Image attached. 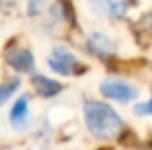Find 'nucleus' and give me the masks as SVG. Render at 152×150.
Returning <instances> with one entry per match:
<instances>
[{"label": "nucleus", "mask_w": 152, "mask_h": 150, "mask_svg": "<svg viewBox=\"0 0 152 150\" xmlns=\"http://www.w3.org/2000/svg\"><path fill=\"white\" fill-rule=\"evenodd\" d=\"M83 115L88 133L99 140H115L122 133L124 122L120 115L103 101H87Z\"/></svg>", "instance_id": "1"}, {"label": "nucleus", "mask_w": 152, "mask_h": 150, "mask_svg": "<svg viewBox=\"0 0 152 150\" xmlns=\"http://www.w3.org/2000/svg\"><path fill=\"white\" fill-rule=\"evenodd\" d=\"M48 66L53 73L60 76H73L80 69L78 58L66 48H55L48 58Z\"/></svg>", "instance_id": "2"}, {"label": "nucleus", "mask_w": 152, "mask_h": 150, "mask_svg": "<svg viewBox=\"0 0 152 150\" xmlns=\"http://www.w3.org/2000/svg\"><path fill=\"white\" fill-rule=\"evenodd\" d=\"M99 90H101V94H103L104 97L113 99L117 103H129V101H133V99L138 95L136 90H134L129 83L120 81V79H113V78L104 79V81L99 85Z\"/></svg>", "instance_id": "3"}, {"label": "nucleus", "mask_w": 152, "mask_h": 150, "mask_svg": "<svg viewBox=\"0 0 152 150\" xmlns=\"http://www.w3.org/2000/svg\"><path fill=\"white\" fill-rule=\"evenodd\" d=\"M5 62L11 69L18 71V73H30L36 66V58L34 55L25 50V48H16L5 53Z\"/></svg>", "instance_id": "4"}, {"label": "nucleus", "mask_w": 152, "mask_h": 150, "mask_svg": "<svg viewBox=\"0 0 152 150\" xmlns=\"http://www.w3.org/2000/svg\"><path fill=\"white\" fill-rule=\"evenodd\" d=\"M9 120L12 127L18 131H23L28 127V97L27 95H21L14 103V106L11 108V113H9Z\"/></svg>", "instance_id": "5"}, {"label": "nucleus", "mask_w": 152, "mask_h": 150, "mask_svg": "<svg viewBox=\"0 0 152 150\" xmlns=\"http://www.w3.org/2000/svg\"><path fill=\"white\" fill-rule=\"evenodd\" d=\"M87 50L97 57H110L115 53V44L103 34H94L87 41Z\"/></svg>", "instance_id": "6"}, {"label": "nucleus", "mask_w": 152, "mask_h": 150, "mask_svg": "<svg viewBox=\"0 0 152 150\" xmlns=\"http://www.w3.org/2000/svg\"><path fill=\"white\" fill-rule=\"evenodd\" d=\"M32 85H34L36 92L41 97H55L62 90V83H58L57 79L46 78V76H42V74L32 76Z\"/></svg>", "instance_id": "7"}, {"label": "nucleus", "mask_w": 152, "mask_h": 150, "mask_svg": "<svg viewBox=\"0 0 152 150\" xmlns=\"http://www.w3.org/2000/svg\"><path fill=\"white\" fill-rule=\"evenodd\" d=\"M96 9L110 18H122L131 4V0H92Z\"/></svg>", "instance_id": "8"}, {"label": "nucleus", "mask_w": 152, "mask_h": 150, "mask_svg": "<svg viewBox=\"0 0 152 150\" xmlns=\"http://www.w3.org/2000/svg\"><path fill=\"white\" fill-rule=\"evenodd\" d=\"M20 85H21L20 78H11V79L4 81L0 85V104H5V101L11 99L12 94H16V90L20 88Z\"/></svg>", "instance_id": "9"}, {"label": "nucleus", "mask_w": 152, "mask_h": 150, "mask_svg": "<svg viewBox=\"0 0 152 150\" xmlns=\"http://www.w3.org/2000/svg\"><path fill=\"white\" fill-rule=\"evenodd\" d=\"M44 2L46 0H28V5H27L28 16H37L42 9V5H44Z\"/></svg>", "instance_id": "10"}, {"label": "nucleus", "mask_w": 152, "mask_h": 150, "mask_svg": "<svg viewBox=\"0 0 152 150\" xmlns=\"http://www.w3.org/2000/svg\"><path fill=\"white\" fill-rule=\"evenodd\" d=\"M134 113L136 115H151L152 117V99L149 103H143V104L134 106Z\"/></svg>", "instance_id": "11"}]
</instances>
